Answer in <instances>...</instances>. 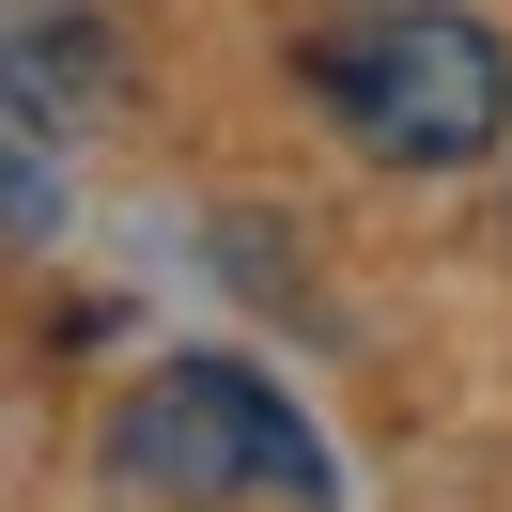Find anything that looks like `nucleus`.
I'll return each mask as SVG.
<instances>
[{
    "instance_id": "f03ea898",
    "label": "nucleus",
    "mask_w": 512,
    "mask_h": 512,
    "mask_svg": "<svg viewBox=\"0 0 512 512\" xmlns=\"http://www.w3.org/2000/svg\"><path fill=\"white\" fill-rule=\"evenodd\" d=\"M109 466H125L140 497H295V512L342 497L326 450H311V419H295L249 357H187V373H156L125 419H109Z\"/></svg>"
},
{
    "instance_id": "f257e3e1",
    "label": "nucleus",
    "mask_w": 512,
    "mask_h": 512,
    "mask_svg": "<svg viewBox=\"0 0 512 512\" xmlns=\"http://www.w3.org/2000/svg\"><path fill=\"white\" fill-rule=\"evenodd\" d=\"M311 78H326V109H342L388 171H466V156H497V125H512V47L481 32V16H373V32L311 47Z\"/></svg>"
},
{
    "instance_id": "20e7f679",
    "label": "nucleus",
    "mask_w": 512,
    "mask_h": 512,
    "mask_svg": "<svg viewBox=\"0 0 512 512\" xmlns=\"http://www.w3.org/2000/svg\"><path fill=\"white\" fill-rule=\"evenodd\" d=\"M47 218H63V187H47V125L0 109V233H47Z\"/></svg>"
},
{
    "instance_id": "7ed1b4c3",
    "label": "nucleus",
    "mask_w": 512,
    "mask_h": 512,
    "mask_svg": "<svg viewBox=\"0 0 512 512\" xmlns=\"http://www.w3.org/2000/svg\"><path fill=\"white\" fill-rule=\"evenodd\" d=\"M0 109H32L47 140L125 109V32L94 0H0Z\"/></svg>"
}]
</instances>
